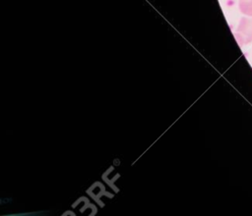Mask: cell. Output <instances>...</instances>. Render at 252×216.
<instances>
[{
    "instance_id": "6da1fadb",
    "label": "cell",
    "mask_w": 252,
    "mask_h": 216,
    "mask_svg": "<svg viewBox=\"0 0 252 216\" xmlns=\"http://www.w3.org/2000/svg\"><path fill=\"white\" fill-rule=\"evenodd\" d=\"M235 36L240 45L252 42V18H242L240 20Z\"/></svg>"
},
{
    "instance_id": "7a4b0ae2",
    "label": "cell",
    "mask_w": 252,
    "mask_h": 216,
    "mask_svg": "<svg viewBox=\"0 0 252 216\" xmlns=\"http://www.w3.org/2000/svg\"><path fill=\"white\" fill-rule=\"evenodd\" d=\"M240 12L248 17H252V0H239Z\"/></svg>"
}]
</instances>
